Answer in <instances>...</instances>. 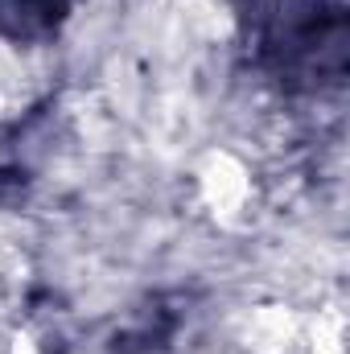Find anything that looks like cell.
Listing matches in <instances>:
<instances>
[{
  "label": "cell",
  "mask_w": 350,
  "mask_h": 354,
  "mask_svg": "<svg viewBox=\"0 0 350 354\" xmlns=\"http://www.w3.org/2000/svg\"><path fill=\"white\" fill-rule=\"evenodd\" d=\"M202 189H206V198H210L219 210H231V206L243 202V194H248V177H243V169H239L231 157H214L210 169L202 174Z\"/></svg>",
  "instance_id": "6da1fadb"
}]
</instances>
